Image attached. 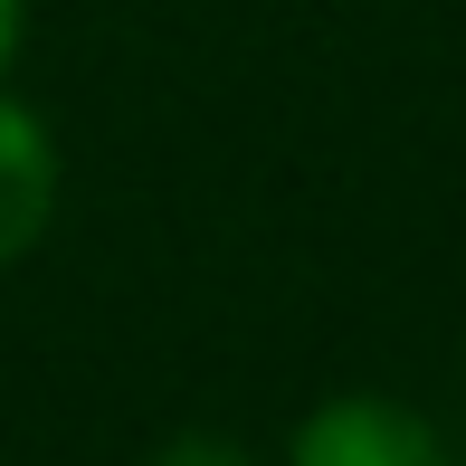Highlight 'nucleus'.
I'll return each instance as SVG.
<instances>
[{"label":"nucleus","mask_w":466,"mask_h":466,"mask_svg":"<svg viewBox=\"0 0 466 466\" xmlns=\"http://www.w3.org/2000/svg\"><path fill=\"white\" fill-rule=\"evenodd\" d=\"M277 466H457V448L419 400L352 380V390H324L314 410H295Z\"/></svg>","instance_id":"nucleus-1"},{"label":"nucleus","mask_w":466,"mask_h":466,"mask_svg":"<svg viewBox=\"0 0 466 466\" xmlns=\"http://www.w3.org/2000/svg\"><path fill=\"white\" fill-rule=\"evenodd\" d=\"M67 219V143L0 76V267H29Z\"/></svg>","instance_id":"nucleus-2"},{"label":"nucleus","mask_w":466,"mask_h":466,"mask_svg":"<svg viewBox=\"0 0 466 466\" xmlns=\"http://www.w3.org/2000/svg\"><path fill=\"white\" fill-rule=\"evenodd\" d=\"M143 466H277V457H258L248 438H219V429H181V438H162Z\"/></svg>","instance_id":"nucleus-3"},{"label":"nucleus","mask_w":466,"mask_h":466,"mask_svg":"<svg viewBox=\"0 0 466 466\" xmlns=\"http://www.w3.org/2000/svg\"><path fill=\"white\" fill-rule=\"evenodd\" d=\"M29 19H38V0H0V76H10L19 48H29Z\"/></svg>","instance_id":"nucleus-4"}]
</instances>
